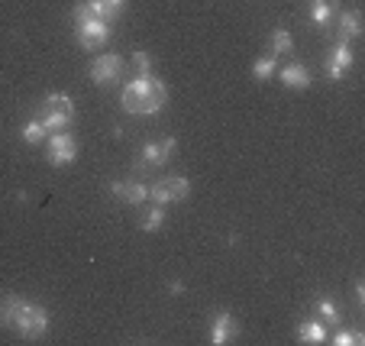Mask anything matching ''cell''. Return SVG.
<instances>
[{"label":"cell","instance_id":"44dd1931","mask_svg":"<svg viewBox=\"0 0 365 346\" xmlns=\"http://www.w3.org/2000/svg\"><path fill=\"white\" fill-rule=\"evenodd\" d=\"M291 46H294V39H291L288 29H275L272 33V56H284V52H291Z\"/></svg>","mask_w":365,"mask_h":346},{"label":"cell","instance_id":"603a6c76","mask_svg":"<svg viewBox=\"0 0 365 346\" xmlns=\"http://www.w3.org/2000/svg\"><path fill=\"white\" fill-rule=\"evenodd\" d=\"M185 288H187V285L181 282V278H172V282H168V295H175V298H178V295H185Z\"/></svg>","mask_w":365,"mask_h":346},{"label":"cell","instance_id":"ffe728a7","mask_svg":"<svg viewBox=\"0 0 365 346\" xmlns=\"http://www.w3.org/2000/svg\"><path fill=\"white\" fill-rule=\"evenodd\" d=\"M278 71V62H275V56H269V58H255L252 62V75H255V81H269L272 75Z\"/></svg>","mask_w":365,"mask_h":346},{"label":"cell","instance_id":"8fae6325","mask_svg":"<svg viewBox=\"0 0 365 346\" xmlns=\"http://www.w3.org/2000/svg\"><path fill=\"white\" fill-rule=\"evenodd\" d=\"M236 333H240V324H236L233 314H230V311H217L214 320H210V343H214V346H227Z\"/></svg>","mask_w":365,"mask_h":346},{"label":"cell","instance_id":"d4e9b609","mask_svg":"<svg viewBox=\"0 0 365 346\" xmlns=\"http://www.w3.org/2000/svg\"><path fill=\"white\" fill-rule=\"evenodd\" d=\"M356 301L365 305V282H356Z\"/></svg>","mask_w":365,"mask_h":346},{"label":"cell","instance_id":"cb8c5ba5","mask_svg":"<svg viewBox=\"0 0 365 346\" xmlns=\"http://www.w3.org/2000/svg\"><path fill=\"white\" fill-rule=\"evenodd\" d=\"M101 4H107V7H110L117 16L123 14V7H126V0H101Z\"/></svg>","mask_w":365,"mask_h":346},{"label":"cell","instance_id":"277c9868","mask_svg":"<svg viewBox=\"0 0 365 346\" xmlns=\"http://www.w3.org/2000/svg\"><path fill=\"white\" fill-rule=\"evenodd\" d=\"M39 120H42V126H46L48 133H58V130H65V126H71L75 123V104H71V97L68 94L42 97Z\"/></svg>","mask_w":365,"mask_h":346},{"label":"cell","instance_id":"3957f363","mask_svg":"<svg viewBox=\"0 0 365 346\" xmlns=\"http://www.w3.org/2000/svg\"><path fill=\"white\" fill-rule=\"evenodd\" d=\"M113 36V26L107 20H97V16L84 14L81 7H75V39L81 49H88V52H97V49H103L107 42H110Z\"/></svg>","mask_w":365,"mask_h":346},{"label":"cell","instance_id":"ba28073f","mask_svg":"<svg viewBox=\"0 0 365 346\" xmlns=\"http://www.w3.org/2000/svg\"><path fill=\"white\" fill-rule=\"evenodd\" d=\"M175 153H178V139H175V136L152 139V143H145L143 149H139V162H136V168H162Z\"/></svg>","mask_w":365,"mask_h":346},{"label":"cell","instance_id":"d6986e66","mask_svg":"<svg viewBox=\"0 0 365 346\" xmlns=\"http://www.w3.org/2000/svg\"><path fill=\"white\" fill-rule=\"evenodd\" d=\"M333 346H362L365 343V333L362 330H336L333 337H327Z\"/></svg>","mask_w":365,"mask_h":346},{"label":"cell","instance_id":"4fadbf2b","mask_svg":"<svg viewBox=\"0 0 365 346\" xmlns=\"http://www.w3.org/2000/svg\"><path fill=\"white\" fill-rule=\"evenodd\" d=\"M297 340H301V343H327V324L320 317H314V320H304L301 327H297Z\"/></svg>","mask_w":365,"mask_h":346},{"label":"cell","instance_id":"2e32d148","mask_svg":"<svg viewBox=\"0 0 365 346\" xmlns=\"http://www.w3.org/2000/svg\"><path fill=\"white\" fill-rule=\"evenodd\" d=\"M310 20L317 26H330L333 20V0H310Z\"/></svg>","mask_w":365,"mask_h":346},{"label":"cell","instance_id":"ac0fdd59","mask_svg":"<svg viewBox=\"0 0 365 346\" xmlns=\"http://www.w3.org/2000/svg\"><path fill=\"white\" fill-rule=\"evenodd\" d=\"M165 227V208H159V204H152L149 210H145L143 217V230L145 233H155V230Z\"/></svg>","mask_w":365,"mask_h":346},{"label":"cell","instance_id":"8992f818","mask_svg":"<svg viewBox=\"0 0 365 346\" xmlns=\"http://www.w3.org/2000/svg\"><path fill=\"white\" fill-rule=\"evenodd\" d=\"M75 159H78V139L65 130L48 133V156H46L48 166L52 168H68Z\"/></svg>","mask_w":365,"mask_h":346},{"label":"cell","instance_id":"7402d4cb","mask_svg":"<svg viewBox=\"0 0 365 346\" xmlns=\"http://www.w3.org/2000/svg\"><path fill=\"white\" fill-rule=\"evenodd\" d=\"M133 65H136V75L139 78H149L152 75V58H149V52H143V49H136V52H133Z\"/></svg>","mask_w":365,"mask_h":346},{"label":"cell","instance_id":"30bf717a","mask_svg":"<svg viewBox=\"0 0 365 346\" xmlns=\"http://www.w3.org/2000/svg\"><path fill=\"white\" fill-rule=\"evenodd\" d=\"M352 58H356L352 56V46L339 39V46L333 49L330 58H327V78H330V81H343L346 71L352 68Z\"/></svg>","mask_w":365,"mask_h":346},{"label":"cell","instance_id":"5b68a950","mask_svg":"<svg viewBox=\"0 0 365 346\" xmlns=\"http://www.w3.org/2000/svg\"><path fill=\"white\" fill-rule=\"evenodd\" d=\"M191 198V181L185 175H172V178H162L155 185H149V201L168 208V204H181Z\"/></svg>","mask_w":365,"mask_h":346},{"label":"cell","instance_id":"7c38bea8","mask_svg":"<svg viewBox=\"0 0 365 346\" xmlns=\"http://www.w3.org/2000/svg\"><path fill=\"white\" fill-rule=\"evenodd\" d=\"M278 78H282V84L288 91H307L314 84V75H310V68L304 62H288L278 71Z\"/></svg>","mask_w":365,"mask_h":346},{"label":"cell","instance_id":"9c48e42d","mask_svg":"<svg viewBox=\"0 0 365 346\" xmlns=\"http://www.w3.org/2000/svg\"><path fill=\"white\" fill-rule=\"evenodd\" d=\"M110 194L126 208H139L149 201V185L145 181H110Z\"/></svg>","mask_w":365,"mask_h":346},{"label":"cell","instance_id":"6da1fadb","mask_svg":"<svg viewBox=\"0 0 365 346\" xmlns=\"http://www.w3.org/2000/svg\"><path fill=\"white\" fill-rule=\"evenodd\" d=\"M48 311L36 301H26L20 295H4L0 298V327L14 330L20 340H42L48 333Z\"/></svg>","mask_w":365,"mask_h":346},{"label":"cell","instance_id":"7a4b0ae2","mask_svg":"<svg viewBox=\"0 0 365 346\" xmlns=\"http://www.w3.org/2000/svg\"><path fill=\"white\" fill-rule=\"evenodd\" d=\"M120 104H123L126 113L133 117H152L159 113L162 107L168 104V88L162 78L149 75V78H133V81L123 84V94H120Z\"/></svg>","mask_w":365,"mask_h":346},{"label":"cell","instance_id":"9a60e30c","mask_svg":"<svg viewBox=\"0 0 365 346\" xmlns=\"http://www.w3.org/2000/svg\"><path fill=\"white\" fill-rule=\"evenodd\" d=\"M20 139L26 146H39V143H46V139H48V130L42 126V120L36 117V120H29V123L20 126Z\"/></svg>","mask_w":365,"mask_h":346},{"label":"cell","instance_id":"5bb4252c","mask_svg":"<svg viewBox=\"0 0 365 346\" xmlns=\"http://www.w3.org/2000/svg\"><path fill=\"white\" fill-rule=\"evenodd\" d=\"M359 36H362V16H359V10H343L339 14V39L352 42Z\"/></svg>","mask_w":365,"mask_h":346},{"label":"cell","instance_id":"52a82bcc","mask_svg":"<svg viewBox=\"0 0 365 346\" xmlns=\"http://www.w3.org/2000/svg\"><path fill=\"white\" fill-rule=\"evenodd\" d=\"M123 68H126V62L117 52H103V56H97L91 62V81L97 88H110V84H117L123 78Z\"/></svg>","mask_w":365,"mask_h":346},{"label":"cell","instance_id":"e0dca14e","mask_svg":"<svg viewBox=\"0 0 365 346\" xmlns=\"http://www.w3.org/2000/svg\"><path fill=\"white\" fill-rule=\"evenodd\" d=\"M314 311H317V317L324 320V324H339V307L333 298H317L314 301Z\"/></svg>","mask_w":365,"mask_h":346}]
</instances>
